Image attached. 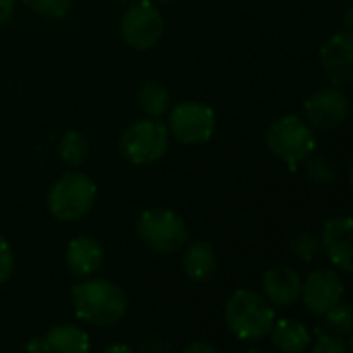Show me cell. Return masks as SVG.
Returning <instances> with one entry per match:
<instances>
[{
    "instance_id": "1",
    "label": "cell",
    "mask_w": 353,
    "mask_h": 353,
    "mask_svg": "<svg viewBox=\"0 0 353 353\" xmlns=\"http://www.w3.org/2000/svg\"><path fill=\"white\" fill-rule=\"evenodd\" d=\"M72 308L79 321L93 327H112L126 314L128 302L116 283L108 279H87L72 288Z\"/></svg>"
},
{
    "instance_id": "2",
    "label": "cell",
    "mask_w": 353,
    "mask_h": 353,
    "mask_svg": "<svg viewBox=\"0 0 353 353\" xmlns=\"http://www.w3.org/2000/svg\"><path fill=\"white\" fill-rule=\"evenodd\" d=\"M225 323L242 341H261L269 337L275 323L271 302L252 290H238L225 304Z\"/></svg>"
},
{
    "instance_id": "3",
    "label": "cell",
    "mask_w": 353,
    "mask_h": 353,
    "mask_svg": "<svg viewBox=\"0 0 353 353\" xmlns=\"http://www.w3.org/2000/svg\"><path fill=\"white\" fill-rule=\"evenodd\" d=\"M97 199L95 182L79 172L60 176L48 192V209L60 221H77L85 217Z\"/></svg>"
},
{
    "instance_id": "4",
    "label": "cell",
    "mask_w": 353,
    "mask_h": 353,
    "mask_svg": "<svg viewBox=\"0 0 353 353\" xmlns=\"http://www.w3.org/2000/svg\"><path fill=\"white\" fill-rule=\"evenodd\" d=\"M267 147L275 157L296 168L300 161L308 159L316 149V137L304 118L288 114L277 118L267 130Z\"/></svg>"
},
{
    "instance_id": "5",
    "label": "cell",
    "mask_w": 353,
    "mask_h": 353,
    "mask_svg": "<svg viewBox=\"0 0 353 353\" xmlns=\"http://www.w3.org/2000/svg\"><path fill=\"white\" fill-rule=\"evenodd\" d=\"M139 238L155 252H178L188 242L184 219L170 209H147L137 223Z\"/></svg>"
},
{
    "instance_id": "6",
    "label": "cell",
    "mask_w": 353,
    "mask_h": 353,
    "mask_svg": "<svg viewBox=\"0 0 353 353\" xmlns=\"http://www.w3.org/2000/svg\"><path fill=\"white\" fill-rule=\"evenodd\" d=\"M170 145V130L163 122L155 118H145L139 122H132L120 139L122 155L137 163L147 165L157 159H161Z\"/></svg>"
},
{
    "instance_id": "7",
    "label": "cell",
    "mask_w": 353,
    "mask_h": 353,
    "mask_svg": "<svg viewBox=\"0 0 353 353\" xmlns=\"http://www.w3.org/2000/svg\"><path fill=\"white\" fill-rule=\"evenodd\" d=\"M215 112L201 101H182L170 112L168 130L170 134L184 145H201L213 139L215 134Z\"/></svg>"
},
{
    "instance_id": "8",
    "label": "cell",
    "mask_w": 353,
    "mask_h": 353,
    "mask_svg": "<svg viewBox=\"0 0 353 353\" xmlns=\"http://www.w3.org/2000/svg\"><path fill=\"white\" fill-rule=\"evenodd\" d=\"M120 31L124 41L134 50L153 48L163 33V17L149 0H139L122 17Z\"/></svg>"
},
{
    "instance_id": "9",
    "label": "cell",
    "mask_w": 353,
    "mask_h": 353,
    "mask_svg": "<svg viewBox=\"0 0 353 353\" xmlns=\"http://www.w3.org/2000/svg\"><path fill=\"white\" fill-rule=\"evenodd\" d=\"M345 296V285L341 277L331 269L312 271L306 281H302V300L308 312L323 316L331 308H335Z\"/></svg>"
},
{
    "instance_id": "10",
    "label": "cell",
    "mask_w": 353,
    "mask_h": 353,
    "mask_svg": "<svg viewBox=\"0 0 353 353\" xmlns=\"http://www.w3.org/2000/svg\"><path fill=\"white\" fill-rule=\"evenodd\" d=\"M304 112L308 122H312L316 128L333 130L345 122L350 114V99L337 87L319 89L304 101Z\"/></svg>"
},
{
    "instance_id": "11",
    "label": "cell",
    "mask_w": 353,
    "mask_h": 353,
    "mask_svg": "<svg viewBox=\"0 0 353 353\" xmlns=\"http://www.w3.org/2000/svg\"><path fill=\"white\" fill-rule=\"evenodd\" d=\"M321 64L335 87L353 81V35L352 31L333 33L321 48Z\"/></svg>"
},
{
    "instance_id": "12",
    "label": "cell",
    "mask_w": 353,
    "mask_h": 353,
    "mask_svg": "<svg viewBox=\"0 0 353 353\" xmlns=\"http://www.w3.org/2000/svg\"><path fill=\"white\" fill-rule=\"evenodd\" d=\"M352 234H353V219L352 217H335L329 219L323 228V248L331 263L343 271L352 273L353 271V252H352Z\"/></svg>"
},
{
    "instance_id": "13",
    "label": "cell",
    "mask_w": 353,
    "mask_h": 353,
    "mask_svg": "<svg viewBox=\"0 0 353 353\" xmlns=\"http://www.w3.org/2000/svg\"><path fill=\"white\" fill-rule=\"evenodd\" d=\"M263 292L275 306H294L302 296V277L292 267H273L263 275Z\"/></svg>"
},
{
    "instance_id": "14",
    "label": "cell",
    "mask_w": 353,
    "mask_h": 353,
    "mask_svg": "<svg viewBox=\"0 0 353 353\" xmlns=\"http://www.w3.org/2000/svg\"><path fill=\"white\" fill-rule=\"evenodd\" d=\"M103 246L89 236H79L66 246V267L74 277H89L97 273L103 265Z\"/></svg>"
},
{
    "instance_id": "15",
    "label": "cell",
    "mask_w": 353,
    "mask_h": 353,
    "mask_svg": "<svg viewBox=\"0 0 353 353\" xmlns=\"http://www.w3.org/2000/svg\"><path fill=\"white\" fill-rule=\"evenodd\" d=\"M271 343L285 353H298L304 352L310 345V331L308 327H304L300 321H292V319H281L275 321L271 331Z\"/></svg>"
},
{
    "instance_id": "16",
    "label": "cell",
    "mask_w": 353,
    "mask_h": 353,
    "mask_svg": "<svg viewBox=\"0 0 353 353\" xmlns=\"http://www.w3.org/2000/svg\"><path fill=\"white\" fill-rule=\"evenodd\" d=\"M182 265L192 281H209L217 271V256L213 246L207 242H192L182 256Z\"/></svg>"
},
{
    "instance_id": "17",
    "label": "cell",
    "mask_w": 353,
    "mask_h": 353,
    "mask_svg": "<svg viewBox=\"0 0 353 353\" xmlns=\"http://www.w3.org/2000/svg\"><path fill=\"white\" fill-rule=\"evenodd\" d=\"M41 341H43V350L50 353H81L91 347L87 333L74 325L52 327Z\"/></svg>"
},
{
    "instance_id": "18",
    "label": "cell",
    "mask_w": 353,
    "mask_h": 353,
    "mask_svg": "<svg viewBox=\"0 0 353 353\" xmlns=\"http://www.w3.org/2000/svg\"><path fill=\"white\" fill-rule=\"evenodd\" d=\"M139 105L151 118H159L170 108V93L161 83L149 81L139 89Z\"/></svg>"
},
{
    "instance_id": "19",
    "label": "cell",
    "mask_w": 353,
    "mask_h": 353,
    "mask_svg": "<svg viewBox=\"0 0 353 353\" xmlns=\"http://www.w3.org/2000/svg\"><path fill=\"white\" fill-rule=\"evenodd\" d=\"M58 151H60L62 161H64L68 168H79V165L85 163V159H87L89 145H87V139H85L81 132L68 130V132L62 134L60 145H58Z\"/></svg>"
},
{
    "instance_id": "20",
    "label": "cell",
    "mask_w": 353,
    "mask_h": 353,
    "mask_svg": "<svg viewBox=\"0 0 353 353\" xmlns=\"http://www.w3.org/2000/svg\"><path fill=\"white\" fill-rule=\"evenodd\" d=\"M325 316V329H329L335 335L347 337L352 333L353 327V316H352V306L339 302L335 308H331L329 312L323 314Z\"/></svg>"
},
{
    "instance_id": "21",
    "label": "cell",
    "mask_w": 353,
    "mask_h": 353,
    "mask_svg": "<svg viewBox=\"0 0 353 353\" xmlns=\"http://www.w3.org/2000/svg\"><path fill=\"white\" fill-rule=\"evenodd\" d=\"M321 250V242L314 234L310 232H302V234H296L290 242V252L294 259L302 261V263H310L316 259Z\"/></svg>"
},
{
    "instance_id": "22",
    "label": "cell",
    "mask_w": 353,
    "mask_h": 353,
    "mask_svg": "<svg viewBox=\"0 0 353 353\" xmlns=\"http://www.w3.org/2000/svg\"><path fill=\"white\" fill-rule=\"evenodd\" d=\"M27 6L43 17H52V19H62L66 17V12L72 6V0H25Z\"/></svg>"
},
{
    "instance_id": "23",
    "label": "cell",
    "mask_w": 353,
    "mask_h": 353,
    "mask_svg": "<svg viewBox=\"0 0 353 353\" xmlns=\"http://www.w3.org/2000/svg\"><path fill=\"white\" fill-rule=\"evenodd\" d=\"M347 345L343 341V337L335 335V333H325L319 331V339L316 345L312 347V353H345Z\"/></svg>"
},
{
    "instance_id": "24",
    "label": "cell",
    "mask_w": 353,
    "mask_h": 353,
    "mask_svg": "<svg viewBox=\"0 0 353 353\" xmlns=\"http://www.w3.org/2000/svg\"><path fill=\"white\" fill-rule=\"evenodd\" d=\"M308 174H310V178H312L314 182H319V184H329V182L335 178L333 165H331L327 159H323V157H316V159H312V161L308 163Z\"/></svg>"
},
{
    "instance_id": "25",
    "label": "cell",
    "mask_w": 353,
    "mask_h": 353,
    "mask_svg": "<svg viewBox=\"0 0 353 353\" xmlns=\"http://www.w3.org/2000/svg\"><path fill=\"white\" fill-rule=\"evenodd\" d=\"M14 269V256H12V248L6 242V238L0 234V283H4L10 273Z\"/></svg>"
},
{
    "instance_id": "26",
    "label": "cell",
    "mask_w": 353,
    "mask_h": 353,
    "mask_svg": "<svg viewBox=\"0 0 353 353\" xmlns=\"http://www.w3.org/2000/svg\"><path fill=\"white\" fill-rule=\"evenodd\" d=\"M14 10V0H0V25H4Z\"/></svg>"
},
{
    "instance_id": "27",
    "label": "cell",
    "mask_w": 353,
    "mask_h": 353,
    "mask_svg": "<svg viewBox=\"0 0 353 353\" xmlns=\"http://www.w3.org/2000/svg\"><path fill=\"white\" fill-rule=\"evenodd\" d=\"M215 353V347L213 345H209V343H203V341H199V343H192V345H186L184 347V353Z\"/></svg>"
},
{
    "instance_id": "28",
    "label": "cell",
    "mask_w": 353,
    "mask_h": 353,
    "mask_svg": "<svg viewBox=\"0 0 353 353\" xmlns=\"http://www.w3.org/2000/svg\"><path fill=\"white\" fill-rule=\"evenodd\" d=\"M25 350H27V352H46V350H43V341H41V339H39V337H37V339H33V341H29V343H27V345H25Z\"/></svg>"
},
{
    "instance_id": "29",
    "label": "cell",
    "mask_w": 353,
    "mask_h": 353,
    "mask_svg": "<svg viewBox=\"0 0 353 353\" xmlns=\"http://www.w3.org/2000/svg\"><path fill=\"white\" fill-rule=\"evenodd\" d=\"M105 352H130V347H126V345H112V347H105Z\"/></svg>"
},
{
    "instance_id": "30",
    "label": "cell",
    "mask_w": 353,
    "mask_h": 353,
    "mask_svg": "<svg viewBox=\"0 0 353 353\" xmlns=\"http://www.w3.org/2000/svg\"><path fill=\"white\" fill-rule=\"evenodd\" d=\"M161 2H170V0H161Z\"/></svg>"
}]
</instances>
